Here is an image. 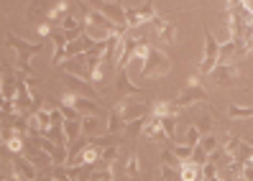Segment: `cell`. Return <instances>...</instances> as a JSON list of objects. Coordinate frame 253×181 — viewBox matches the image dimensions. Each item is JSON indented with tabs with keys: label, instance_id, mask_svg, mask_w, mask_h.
I'll return each mask as SVG.
<instances>
[{
	"label": "cell",
	"instance_id": "cell-1",
	"mask_svg": "<svg viewBox=\"0 0 253 181\" xmlns=\"http://www.w3.org/2000/svg\"><path fill=\"white\" fill-rule=\"evenodd\" d=\"M136 56L143 62V67H141V77H143V79H159V77H167L169 69H171V59L164 54L161 49L151 46L148 41L136 51Z\"/></svg>",
	"mask_w": 253,
	"mask_h": 181
},
{
	"label": "cell",
	"instance_id": "cell-2",
	"mask_svg": "<svg viewBox=\"0 0 253 181\" xmlns=\"http://www.w3.org/2000/svg\"><path fill=\"white\" fill-rule=\"evenodd\" d=\"M5 46L10 49H16V59H18V74L21 77H34V67H31V56H36L39 51H43V43H28L18 36H5Z\"/></svg>",
	"mask_w": 253,
	"mask_h": 181
},
{
	"label": "cell",
	"instance_id": "cell-3",
	"mask_svg": "<svg viewBox=\"0 0 253 181\" xmlns=\"http://www.w3.org/2000/svg\"><path fill=\"white\" fill-rule=\"evenodd\" d=\"M205 31V54H202V62L197 64V74L200 77H207L217 64H220V43L215 41V36H212V31L210 28H202Z\"/></svg>",
	"mask_w": 253,
	"mask_h": 181
},
{
	"label": "cell",
	"instance_id": "cell-4",
	"mask_svg": "<svg viewBox=\"0 0 253 181\" xmlns=\"http://www.w3.org/2000/svg\"><path fill=\"white\" fill-rule=\"evenodd\" d=\"M110 110H115L118 115H121L126 123H133V120H138V117H146V115H151L148 110H151V102H143V100H133V97H121Z\"/></svg>",
	"mask_w": 253,
	"mask_h": 181
},
{
	"label": "cell",
	"instance_id": "cell-5",
	"mask_svg": "<svg viewBox=\"0 0 253 181\" xmlns=\"http://www.w3.org/2000/svg\"><path fill=\"white\" fill-rule=\"evenodd\" d=\"M176 102V108L179 110H184V108H189L192 102H210V95L205 92V87L200 84V74H195V77L189 79V84L179 92V97L174 100Z\"/></svg>",
	"mask_w": 253,
	"mask_h": 181
},
{
	"label": "cell",
	"instance_id": "cell-6",
	"mask_svg": "<svg viewBox=\"0 0 253 181\" xmlns=\"http://www.w3.org/2000/svg\"><path fill=\"white\" fill-rule=\"evenodd\" d=\"M62 82L67 84L69 92L80 95V97H90V100H95V102H102V92H97V87H95L90 79H82V77H74V74L64 72V74H62Z\"/></svg>",
	"mask_w": 253,
	"mask_h": 181
},
{
	"label": "cell",
	"instance_id": "cell-7",
	"mask_svg": "<svg viewBox=\"0 0 253 181\" xmlns=\"http://www.w3.org/2000/svg\"><path fill=\"white\" fill-rule=\"evenodd\" d=\"M207 77H210V82L215 87H235L238 82H241V69H238L235 64H230V62H220Z\"/></svg>",
	"mask_w": 253,
	"mask_h": 181
},
{
	"label": "cell",
	"instance_id": "cell-8",
	"mask_svg": "<svg viewBox=\"0 0 253 181\" xmlns=\"http://www.w3.org/2000/svg\"><path fill=\"white\" fill-rule=\"evenodd\" d=\"M156 16H159V13H156L154 0H148V3H143L138 8H126V23H128V28H141L143 23L154 21Z\"/></svg>",
	"mask_w": 253,
	"mask_h": 181
},
{
	"label": "cell",
	"instance_id": "cell-9",
	"mask_svg": "<svg viewBox=\"0 0 253 181\" xmlns=\"http://www.w3.org/2000/svg\"><path fill=\"white\" fill-rule=\"evenodd\" d=\"M151 23H154L151 38H156L159 43H174V41H176V26H174V16H156Z\"/></svg>",
	"mask_w": 253,
	"mask_h": 181
},
{
	"label": "cell",
	"instance_id": "cell-10",
	"mask_svg": "<svg viewBox=\"0 0 253 181\" xmlns=\"http://www.w3.org/2000/svg\"><path fill=\"white\" fill-rule=\"evenodd\" d=\"M141 135H143L146 141H151V143H169V141H171L169 133L164 130L159 115H148V117H146V125H143V133H141Z\"/></svg>",
	"mask_w": 253,
	"mask_h": 181
},
{
	"label": "cell",
	"instance_id": "cell-11",
	"mask_svg": "<svg viewBox=\"0 0 253 181\" xmlns=\"http://www.w3.org/2000/svg\"><path fill=\"white\" fill-rule=\"evenodd\" d=\"M23 156L28 158V161H31L34 166H36V169L39 171H43V169H51V166H54V161H51V156L46 153V150H43V148H39L31 138H26V148H23Z\"/></svg>",
	"mask_w": 253,
	"mask_h": 181
},
{
	"label": "cell",
	"instance_id": "cell-12",
	"mask_svg": "<svg viewBox=\"0 0 253 181\" xmlns=\"http://www.w3.org/2000/svg\"><path fill=\"white\" fill-rule=\"evenodd\" d=\"M64 72L74 74V77H82V79H90L92 82V72H90V62H87V54H77V56H69L67 62L59 64Z\"/></svg>",
	"mask_w": 253,
	"mask_h": 181
},
{
	"label": "cell",
	"instance_id": "cell-13",
	"mask_svg": "<svg viewBox=\"0 0 253 181\" xmlns=\"http://www.w3.org/2000/svg\"><path fill=\"white\" fill-rule=\"evenodd\" d=\"M59 28H62V31L67 34V38H69V41L80 38V36L84 34V13H82V16H74V13H69V16H64V18H62Z\"/></svg>",
	"mask_w": 253,
	"mask_h": 181
},
{
	"label": "cell",
	"instance_id": "cell-14",
	"mask_svg": "<svg viewBox=\"0 0 253 181\" xmlns=\"http://www.w3.org/2000/svg\"><path fill=\"white\" fill-rule=\"evenodd\" d=\"M0 92H3V100L8 102H16L18 97V82H16V74L8 64H3V82H0Z\"/></svg>",
	"mask_w": 253,
	"mask_h": 181
},
{
	"label": "cell",
	"instance_id": "cell-15",
	"mask_svg": "<svg viewBox=\"0 0 253 181\" xmlns=\"http://www.w3.org/2000/svg\"><path fill=\"white\" fill-rule=\"evenodd\" d=\"M115 92H121L123 97H141L146 89L143 87H138V84H133L130 79H128V74H126V69H118V79H115Z\"/></svg>",
	"mask_w": 253,
	"mask_h": 181
},
{
	"label": "cell",
	"instance_id": "cell-16",
	"mask_svg": "<svg viewBox=\"0 0 253 181\" xmlns=\"http://www.w3.org/2000/svg\"><path fill=\"white\" fill-rule=\"evenodd\" d=\"M248 54L246 51V41L241 38H228L225 43H220V62H230V59H238Z\"/></svg>",
	"mask_w": 253,
	"mask_h": 181
},
{
	"label": "cell",
	"instance_id": "cell-17",
	"mask_svg": "<svg viewBox=\"0 0 253 181\" xmlns=\"http://www.w3.org/2000/svg\"><path fill=\"white\" fill-rule=\"evenodd\" d=\"M10 161H13V166H16V174L21 176V179H28V181H36L39 179V169L28 161L26 156H18V153H10Z\"/></svg>",
	"mask_w": 253,
	"mask_h": 181
},
{
	"label": "cell",
	"instance_id": "cell-18",
	"mask_svg": "<svg viewBox=\"0 0 253 181\" xmlns=\"http://www.w3.org/2000/svg\"><path fill=\"white\" fill-rule=\"evenodd\" d=\"M49 10H51V3L49 0H34L28 5V21L31 23H43L49 21Z\"/></svg>",
	"mask_w": 253,
	"mask_h": 181
},
{
	"label": "cell",
	"instance_id": "cell-19",
	"mask_svg": "<svg viewBox=\"0 0 253 181\" xmlns=\"http://www.w3.org/2000/svg\"><path fill=\"white\" fill-rule=\"evenodd\" d=\"M72 105L77 108L82 115H105V108H102L100 102H92L90 97H80V95H74V100H72Z\"/></svg>",
	"mask_w": 253,
	"mask_h": 181
},
{
	"label": "cell",
	"instance_id": "cell-20",
	"mask_svg": "<svg viewBox=\"0 0 253 181\" xmlns=\"http://www.w3.org/2000/svg\"><path fill=\"white\" fill-rule=\"evenodd\" d=\"M176 112H179L176 102H169V100H154V102H151V115L167 117V115H176Z\"/></svg>",
	"mask_w": 253,
	"mask_h": 181
},
{
	"label": "cell",
	"instance_id": "cell-21",
	"mask_svg": "<svg viewBox=\"0 0 253 181\" xmlns=\"http://www.w3.org/2000/svg\"><path fill=\"white\" fill-rule=\"evenodd\" d=\"M179 169H182V179L184 181H205V176H202L205 166H197L195 161H184Z\"/></svg>",
	"mask_w": 253,
	"mask_h": 181
},
{
	"label": "cell",
	"instance_id": "cell-22",
	"mask_svg": "<svg viewBox=\"0 0 253 181\" xmlns=\"http://www.w3.org/2000/svg\"><path fill=\"white\" fill-rule=\"evenodd\" d=\"M46 138L54 141L56 145H69V138H67V130H64V117L56 120V123L51 125V130L46 133Z\"/></svg>",
	"mask_w": 253,
	"mask_h": 181
},
{
	"label": "cell",
	"instance_id": "cell-23",
	"mask_svg": "<svg viewBox=\"0 0 253 181\" xmlns=\"http://www.w3.org/2000/svg\"><path fill=\"white\" fill-rule=\"evenodd\" d=\"M126 130H128V123L118 115L115 110H110L108 112V133H113V135H126Z\"/></svg>",
	"mask_w": 253,
	"mask_h": 181
},
{
	"label": "cell",
	"instance_id": "cell-24",
	"mask_svg": "<svg viewBox=\"0 0 253 181\" xmlns=\"http://www.w3.org/2000/svg\"><path fill=\"white\" fill-rule=\"evenodd\" d=\"M241 143H243V141H241V138H235V135H228V133H225V135H220V148L225 150L230 158L238 156V150H241Z\"/></svg>",
	"mask_w": 253,
	"mask_h": 181
},
{
	"label": "cell",
	"instance_id": "cell-25",
	"mask_svg": "<svg viewBox=\"0 0 253 181\" xmlns=\"http://www.w3.org/2000/svg\"><path fill=\"white\" fill-rule=\"evenodd\" d=\"M126 174L130 179H138L141 176V161H138V153H136V145L128 150V158H126Z\"/></svg>",
	"mask_w": 253,
	"mask_h": 181
},
{
	"label": "cell",
	"instance_id": "cell-26",
	"mask_svg": "<svg viewBox=\"0 0 253 181\" xmlns=\"http://www.w3.org/2000/svg\"><path fill=\"white\" fill-rule=\"evenodd\" d=\"M3 145L10 150V153H23V148H26V135H23V133H13Z\"/></svg>",
	"mask_w": 253,
	"mask_h": 181
},
{
	"label": "cell",
	"instance_id": "cell-27",
	"mask_svg": "<svg viewBox=\"0 0 253 181\" xmlns=\"http://www.w3.org/2000/svg\"><path fill=\"white\" fill-rule=\"evenodd\" d=\"M64 130H67V138L69 143H74L77 138H82V120H64Z\"/></svg>",
	"mask_w": 253,
	"mask_h": 181
},
{
	"label": "cell",
	"instance_id": "cell-28",
	"mask_svg": "<svg viewBox=\"0 0 253 181\" xmlns=\"http://www.w3.org/2000/svg\"><path fill=\"white\" fill-rule=\"evenodd\" d=\"M156 181H184L179 166H161V174Z\"/></svg>",
	"mask_w": 253,
	"mask_h": 181
},
{
	"label": "cell",
	"instance_id": "cell-29",
	"mask_svg": "<svg viewBox=\"0 0 253 181\" xmlns=\"http://www.w3.org/2000/svg\"><path fill=\"white\" fill-rule=\"evenodd\" d=\"M64 16H69V13H67V3H64V0H56V3L51 5V10H49V23H54V21L62 23Z\"/></svg>",
	"mask_w": 253,
	"mask_h": 181
},
{
	"label": "cell",
	"instance_id": "cell-30",
	"mask_svg": "<svg viewBox=\"0 0 253 181\" xmlns=\"http://www.w3.org/2000/svg\"><path fill=\"white\" fill-rule=\"evenodd\" d=\"M228 115L233 120H246V117H253V108H241V105H228Z\"/></svg>",
	"mask_w": 253,
	"mask_h": 181
},
{
	"label": "cell",
	"instance_id": "cell-31",
	"mask_svg": "<svg viewBox=\"0 0 253 181\" xmlns=\"http://www.w3.org/2000/svg\"><path fill=\"white\" fill-rule=\"evenodd\" d=\"M200 145L207 150V153H215V150L220 148V138H217V135H202V141H200Z\"/></svg>",
	"mask_w": 253,
	"mask_h": 181
},
{
	"label": "cell",
	"instance_id": "cell-32",
	"mask_svg": "<svg viewBox=\"0 0 253 181\" xmlns=\"http://www.w3.org/2000/svg\"><path fill=\"white\" fill-rule=\"evenodd\" d=\"M200 141H202V130H200L197 125H189V128H187V141H184V143L192 145V148H197Z\"/></svg>",
	"mask_w": 253,
	"mask_h": 181
},
{
	"label": "cell",
	"instance_id": "cell-33",
	"mask_svg": "<svg viewBox=\"0 0 253 181\" xmlns=\"http://www.w3.org/2000/svg\"><path fill=\"white\" fill-rule=\"evenodd\" d=\"M192 153H195V148H192V145H174V156H176V161H179V163H184V161H189L192 158Z\"/></svg>",
	"mask_w": 253,
	"mask_h": 181
},
{
	"label": "cell",
	"instance_id": "cell-34",
	"mask_svg": "<svg viewBox=\"0 0 253 181\" xmlns=\"http://www.w3.org/2000/svg\"><path fill=\"white\" fill-rule=\"evenodd\" d=\"M195 125L202 130V135H205V133L210 135V133H212V115H210V112H205L202 117H197V120H195Z\"/></svg>",
	"mask_w": 253,
	"mask_h": 181
},
{
	"label": "cell",
	"instance_id": "cell-35",
	"mask_svg": "<svg viewBox=\"0 0 253 181\" xmlns=\"http://www.w3.org/2000/svg\"><path fill=\"white\" fill-rule=\"evenodd\" d=\"M251 156H253V145H251V143H241V150H238L235 161H241V163H251Z\"/></svg>",
	"mask_w": 253,
	"mask_h": 181
},
{
	"label": "cell",
	"instance_id": "cell-36",
	"mask_svg": "<svg viewBox=\"0 0 253 181\" xmlns=\"http://www.w3.org/2000/svg\"><path fill=\"white\" fill-rule=\"evenodd\" d=\"M161 166H182L174 156V148H164L161 150Z\"/></svg>",
	"mask_w": 253,
	"mask_h": 181
},
{
	"label": "cell",
	"instance_id": "cell-37",
	"mask_svg": "<svg viewBox=\"0 0 253 181\" xmlns=\"http://www.w3.org/2000/svg\"><path fill=\"white\" fill-rule=\"evenodd\" d=\"M95 128H97L95 115H84V117H82V130H84V133H90V130H95Z\"/></svg>",
	"mask_w": 253,
	"mask_h": 181
},
{
	"label": "cell",
	"instance_id": "cell-38",
	"mask_svg": "<svg viewBox=\"0 0 253 181\" xmlns=\"http://www.w3.org/2000/svg\"><path fill=\"white\" fill-rule=\"evenodd\" d=\"M243 179H246V181H253V163H246V169H243Z\"/></svg>",
	"mask_w": 253,
	"mask_h": 181
},
{
	"label": "cell",
	"instance_id": "cell-39",
	"mask_svg": "<svg viewBox=\"0 0 253 181\" xmlns=\"http://www.w3.org/2000/svg\"><path fill=\"white\" fill-rule=\"evenodd\" d=\"M246 51H253V28L248 31V36H246Z\"/></svg>",
	"mask_w": 253,
	"mask_h": 181
},
{
	"label": "cell",
	"instance_id": "cell-40",
	"mask_svg": "<svg viewBox=\"0 0 253 181\" xmlns=\"http://www.w3.org/2000/svg\"><path fill=\"white\" fill-rule=\"evenodd\" d=\"M243 3V0H228V10H233V8H238V5H241Z\"/></svg>",
	"mask_w": 253,
	"mask_h": 181
},
{
	"label": "cell",
	"instance_id": "cell-41",
	"mask_svg": "<svg viewBox=\"0 0 253 181\" xmlns=\"http://www.w3.org/2000/svg\"><path fill=\"white\" fill-rule=\"evenodd\" d=\"M100 181H113V171H110V174H108V176H102V179H100Z\"/></svg>",
	"mask_w": 253,
	"mask_h": 181
},
{
	"label": "cell",
	"instance_id": "cell-42",
	"mask_svg": "<svg viewBox=\"0 0 253 181\" xmlns=\"http://www.w3.org/2000/svg\"><path fill=\"white\" fill-rule=\"evenodd\" d=\"M36 181H49V179H36Z\"/></svg>",
	"mask_w": 253,
	"mask_h": 181
},
{
	"label": "cell",
	"instance_id": "cell-43",
	"mask_svg": "<svg viewBox=\"0 0 253 181\" xmlns=\"http://www.w3.org/2000/svg\"><path fill=\"white\" fill-rule=\"evenodd\" d=\"M238 181H246V179H243V176H241V179H238Z\"/></svg>",
	"mask_w": 253,
	"mask_h": 181
},
{
	"label": "cell",
	"instance_id": "cell-44",
	"mask_svg": "<svg viewBox=\"0 0 253 181\" xmlns=\"http://www.w3.org/2000/svg\"><path fill=\"white\" fill-rule=\"evenodd\" d=\"M251 163H253V156H251Z\"/></svg>",
	"mask_w": 253,
	"mask_h": 181
}]
</instances>
